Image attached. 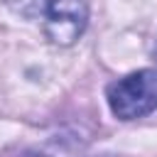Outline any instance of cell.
Masks as SVG:
<instances>
[{
    "mask_svg": "<svg viewBox=\"0 0 157 157\" xmlns=\"http://www.w3.org/2000/svg\"><path fill=\"white\" fill-rule=\"evenodd\" d=\"M44 34L56 47L76 44L88 27V2L86 0H44L42 7Z\"/></svg>",
    "mask_w": 157,
    "mask_h": 157,
    "instance_id": "cell-2",
    "label": "cell"
},
{
    "mask_svg": "<svg viewBox=\"0 0 157 157\" xmlns=\"http://www.w3.org/2000/svg\"><path fill=\"white\" fill-rule=\"evenodd\" d=\"M108 110L123 120H140L157 110V69L130 71L105 86Z\"/></svg>",
    "mask_w": 157,
    "mask_h": 157,
    "instance_id": "cell-1",
    "label": "cell"
},
{
    "mask_svg": "<svg viewBox=\"0 0 157 157\" xmlns=\"http://www.w3.org/2000/svg\"><path fill=\"white\" fill-rule=\"evenodd\" d=\"M81 152H83V142L76 132H59L29 147L22 157H81Z\"/></svg>",
    "mask_w": 157,
    "mask_h": 157,
    "instance_id": "cell-3",
    "label": "cell"
},
{
    "mask_svg": "<svg viewBox=\"0 0 157 157\" xmlns=\"http://www.w3.org/2000/svg\"><path fill=\"white\" fill-rule=\"evenodd\" d=\"M155 64H157V47H155Z\"/></svg>",
    "mask_w": 157,
    "mask_h": 157,
    "instance_id": "cell-4",
    "label": "cell"
}]
</instances>
